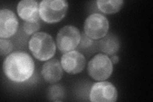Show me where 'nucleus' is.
<instances>
[{
    "mask_svg": "<svg viewBox=\"0 0 153 102\" xmlns=\"http://www.w3.org/2000/svg\"><path fill=\"white\" fill-rule=\"evenodd\" d=\"M97 7L105 14H114L120 11L124 1L123 0H98Z\"/></svg>",
    "mask_w": 153,
    "mask_h": 102,
    "instance_id": "ddd939ff",
    "label": "nucleus"
},
{
    "mask_svg": "<svg viewBox=\"0 0 153 102\" xmlns=\"http://www.w3.org/2000/svg\"><path fill=\"white\" fill-rule=\"evenodd\" d=\"M61 65L63 69L69 74H80L85 68L86 60L85 56L79 51L65 52L61 58Z\"/></svg>",
    "mask_w": 153,
    "mask_h": 102,
    "instance_id": "6e6552de",
    "label": "nucleus"
},
{
    "mask_svg": "<svg viewBox=\"0 0 153 102\" xmlns=\"http://www.w3.org/2000/svg\"><path fill=\"white\" fill-rule=\"evenodd\" d=\"M109 22L107 18L101 13L91 14L84 22V34L93 40H97L107 35Z\"/></svg>",
    "mask_w": 153,
    "mask_h": 102,
    "instance_id": "39448f33",
    "label": "nucleus"
},
{
    "mask_svg": "<svg viewBox=\"0 0 153 102\" xmlns=\"http://www.w3.org/2000/svg\"><path fill=\"white\" fill-rule=\"evenodd\" d=\"M117 97V90L115 86L105 80L96 82L89 92V99L93 102H115Z\"/></svg>",
    "mask_w": 153,
    "mask_h": 102,
    "instance_id": "0eeeda50",
    "label": "nucleus"
},
{
    "mask_svg": "<svg viewBox=\"0 0 153 102\" xmlns=\"http://www.w3.org/2000/svg\"><path fill=\"white\" fill-rule=\"evenodd\" d=\"M61 63L56 59L49 60L42 66L41 74L44 80L49 84H55L59 81L63 75Z\"/></svg>",
    "mask_w": 153,
    "mask_h": 102,
    "instance_id": "9b49d317",
    "label": "nucleus"
},
{
    "mask_svg": "<svg viewBox=\"0 0 153 102\" xmlns=\"http://www.w3.org/2000/svg\"><path fill=\"white\" fill-rule=\"evenodd\" d=\"M111 61L112 63V64H117V63L119 61V57L117 55L114 54V55L111 56Z\"/></svg>",
    "mask_w": 153,
    "mask_h": 102,
    "instance_id": "a211bd4d",
    "label": "nucleus"
},
{
    "mask_svg": "<svg viewBox=\"0 0 153 102\" xmlns=\"http://www.w3.org/2000/svg\"><path fill=\"white\" fill-rule=\"evenodd\" d=\"M68 3L65 0H43L39 4L42 20L48 24L60 22L67 13Z\"/></svg>",
    "mask_w": 153,
    "mask_h": 102,
    "instance_id": "7ed1b4c3",
    "label": "nucleus"
},
{
    "mask_svg": "<svg viewBox=\"0 0 153 102\" xmlns=\"http://www.w3.org/2000/svg\"><path fill=\"white\" fill-rule=\"evenodd\" d=\"M13 48V43L8 39L0 38V54L7 56L10 54Z\"/></svg>",
    "mask_w": 153,
    "mask_h": 102,
    "instance_id": "f3484780",
    "label": "nucleus"
},
{
    "mask_svg": "<svg viewBox=\"0 0 153 102\" xmlns=\"http://www.w3.org/2000/svg\"><path fill=\"white\" fill-rule=\"evenodd\" d=\"M120 48L119 38L112 33H109L98 41V51L107 56H112L118 52Z\"/></svg>",
    "mask_w": 153,
    "mask_h": 102,
    "instance_id": "f8f14e48",
    "label": "nucleus"
},
{
    "mask_svg": "<svg viewBox=\"0 0 153 102\" xmlns=\"http://www.w3.org/2000/svg\"><path fill=\"white\" fill-rule=\"evenodd\" d=\"M81 40V33L79 29L72 25L62 28L56 36V44L59 51L65 53L77 48Z\"/></svg>",
    "mask_w": 153,
    "mask_h": 102,
    "instance_id": "423d86ee",
    "label": "nucleus"
},
{
    "mask_svg": "<svg viewBox=\"0 0 153 102\" xmlns=\"http://www.w3.org/2000/svg\"><path fill=\"white\" fill-rule=\"evenodd\" d=\"M29 49L36 60L47 61L56 54V45L53 38L45 32H37L28 42Z\"/></svg>",
    "mask_w": 153,
    "mask_h": 102,
    "instance_id": "f03ea898",
    "label": "nucleus"
},
{
    "mask_svg": "<svg viewBox=\"0 0 153 102\" xmlns=\"http://www.w3.org/2000/svg\"><path fill=\"white\" fill-rule=\"evenodd\" d=\"M19 21L11 10L4 8L0 10V38L8 39L16 33Z\"/></svg>",
    "mask_w": 153,
    "mask_h": 102,
    "instance_id": "1a4fd4ad",
    "label": "nucleus"
},
{
    "mask_svg": "<svg viewBox=\"0 0 153 102\" xmlns=\"http://www.w3.org/2000/svg\"><path fill=\"white\" fill-rule=\"evenodd\" d=\"M47 96L52 101H61L65 97V89L59 84H54L49 86L47 91Z\"/></svg>",
    "mask_w": 153,
    "mask_h": 102,
    "instance_id": "2eb2a0df",
    "label": "nucleus"
},
{
    "mask_svg": "<svg viewBox=\"0 0 153 102\" xmlns=\"http://www.w3.org/2000/svg\"><path fill=\"white\" fill-rule=\"evenodd\" d=\"M17 12L23 21L28 22L39 21V4L34 0H22L19 1Z\"/></svg>",
    "mask_w": 153,
    "mask_h": 102,
    "instance_id": "9d476101",
    "label": "nucleus"
},
{
    "mask_svg": "<svg viewBox=\"0 0 153 102\" xmlns=\"http://www.w3.org/2000/svg\"><path fill=\"white\" fill-rule=\"evenodd\" d=\"M4 75L12 82H24L30 79L35 70V63L30 54L17 51L7 55L3 64Z\"/></svg>",
    "mask_w": 153,
    "mask_h": 102,
    "instance_id": "f257e3e1",
    "label": "nucleus"
},
{
    "mask_svg": "<svg viewBox=\"0 0 153 102\" xmlns=\"http://www.w3.org/2000/svg\"><path fill=\"white\" fill-rule=\"evenodd\" d=\"M40 23L39 21L28 22L25 21L23 23V30L27 35H34L40 28Z\"/></svg>",
    "mask_w": 153,
    "mask_h": 102,
    "instance_id": "dca6fc26",
    "label": "nucleus"
},
{
    "mask_svg": "<svg viewBox=\"0 0 153 102\" xmlns=\"http://www.w3.org/2000/svg\"><path fill=\"white\" fill-rule=\"evenodd\" d=\"M113 72V64L107 55L99 53L91 60L88 65L89 75L95 80L108 79Z\"/></svg>",
    "mask_w": 153,
    "mask_h": 102,
    "instance_id": "20e7f679",
    "label": "nucleus"
},
{
    "mask_svg": "<svg viewBox=\"0 0 153 102\" xmlns=\"http://www.w3.org/2000/svg\"><path fill=\"white\" fill-rule=\"evenodd\" d=\"M76 48L84 55L90 56L98 51V42L90 38L83 33L81 34L80 42Z\"/></svg>",
    "mask_w": 153,
    "mask_h": 102,
    "instance_id": "4468645a",
    "label": "nucleus"
}]
</instances>
